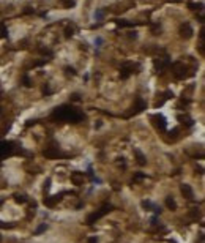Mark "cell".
<instances>
[{"label": "cell", "instance_id": "cell-1", "mask_svg": "<svg viewBox=\"0 0 205 243\" xmlns=\"http://www.w3.org/2000/svg\"><path fill=\"white\" fill-rule=\"evenodd\" d=\"M180 36L185 38V40H189V38L192 36V33H194V30H192V27L189 22H183V24L180 25Z\"/></svg>", "mask_w": 205, "mask_h": 243}, {"label": "cell", "instance_id": "cell-2", "mask_svg": "<svg viewBox=\"0 0 205 243\" xmlns=\"http://www.w3.org/2000/svg\"><path fill=\"white\" fill-rule=\"evenodd\" d=\"M186 67H185L183 63H180V62H177L175 65H174V74H175L177 79H183L185 76H186Z\"/></svg>", "mask_w": 205, "mask_h": 243}, {"label": "cell", "instance_id": "cell-3", "mask_svg": "<svg viewBox=\"0 0 205 243\" xmlns=\"http://www.w3.org/2000/svg\"><path fill=\"white\" fill-rule=\"evenodd\" d=\"M74 32H76V27L73 24H68L65 27V38H71L73 35H74Z\"/></svg>", "mask_w": 205, "mask_h": 243}, {"label": "cell", "instance_id": "cell-4", "mask_svg": "<svg viewBox=\"0 0 205 243\" xmlns=\"http://www.w3.org/2000/svg\"><path fill=\"white\" fill-rule=\"evenodd\" d=\"M181 193H183V194L186 196L188 199L192 197V191H191V188H189L188 185H183V186H181Z\"/></svg>", "mask_w": 205, "mask_h": 243}, {"label": "cell", "instance_id": "cell-5", "mask_svg": "<svg viewBox=\"0 0 205 243\" xmlns=\"http://www.w3.org/2000/svg\"><path fill=\"white\" fill-rule=\"evenodd\" d=\"M0 38H8V29L3 22H0Z\"/></svg>", "mask_w": 205, "mask_h": 243}, {"label": "cell", "instance_id": "cell-6", "mask_svg": "<svg viewBox=\"0 0 205 243\" xmlns=\"http://www.w3.org/2000/svg\"><path fill=\"white\" fill-rule=\"evenodd\" d=\"M60 2L65 8H73V6L76 5V0H60Z\"/></svg>", "mask_w": 205, "mask_h": 243}, {"label": "cell", "instance_id": "cell-7", "mask_svg": "<svg viewBox=\"0 0 205 243\" xmlns=\"http://www.w3.org/2000/svg\"><path fill=\"white\" fill-rule=\"evenodd\" d=\"M93 18L96 19V21H103L104 19V11L103 10H96L93 13Z\"/></svg>", "mask_w": 205, "mask_h": 243}, {"label": "cell", "instance_id": "cell-8", "mask_svg": "<svg viewBox=\"0 0 205 243\" xmlns=\"http://www.w3.org/2000/svg\"><path fill=\"white\" fill-rule=\"evenodd\" d=\"M129 74H131V73L128 71V69H126L125 67H122V69H120V78H122V79H128Z\"/></svg>", "mask_w": 205, "mask_h": 243}, {"label": "cell", "instance_id": "cell-9", "mask_svg": "<svg viewBox=\"0 0 205 243\" xmlns=\"http://www.w3.org/2000/svg\"><path fill=\"white\" fill-rule=\"evenodd\" d=\"M166 204H167V207L171 208V210H175V208H177V204H175V200H174L172 197H167V199H166Z\"/></svg>", "mask_w": 205, "mask_h": 243}, {"label": "cell", "instance_id": "cell-10", "mask_svg": "<svg viewBox=\"0 0 205 243\" xmlns=\"http://www.w3.org/2000/svg\"><path fill=\"white\" fill-rule=\"evenodd\" d=\"M189 8H191V10H199V11H202L204 5H202V3H189Z\"/></svg>", "mask_w": 205, "mask_h": 243}, {"label": "cell", "instance_id": "cell-11", "mask_svg": "<svg viewBox=\"0 0 205 243\" xmlns=\"http://www.w3.org/2000/svg\"><path fill=\"white\" fill-rule=\"evenodd\" d=\"M152 32H153V35H160L161 25H160V24H153V25H152Z\"/></svg>", "mask_w": 205, "mask_h": 243}, {"label": "cell", "instance_id": "cell-12", "mask_svg": "<svg viewBox=\"0 0 205 243\" xmlns=\"http://www.w3.org/2000/svg\"><path fill=\"white\" fill-rule=\"evenodd\" d=\"M134 153L137 155V161H139V163H141V164H145V158H144V155H142V153L139 152V150H136Z\"/></svg>", "mask_w": 205, "mask_h": 243}, {"label": "cell", "instance_id": "cell-13", "mask_svg": "<svg viewBox=\"0 0 205 243\" xmlns=\"http://www.w3.org/2000/svg\"><path fill=\"white\" fill-rule=\"evenodd\" d=\"M95 46H96V49H99L103 46V38L101 36H96L95 38Z\"/></svg>", "mask_w": 205, "mask_h": 243}, {"label": "cell", "instance_id": "cell-14", "mask_svg": "<svg viewBox=\"0 0 205 243\" xmlns=\"http://www.w3.org/2000/svg\"><path fill=\"white\" fill-rule=\"evenodd\" d=\"M65 71H66V74H71V76H76V69L73 67H66L65 68Z\"/></svg>", "mask_w": 205, "mask_h": 243}, {"label": "cell", "instance_id": "cell-15", "mask_svg": "<svg viewBox=\"0 0 205 243\" xmlns=\"http://www.w3.org/2000/svg\"><path fill=\"white\" fill-rule=\"evenodd\" d=\"M22 82H24V85L25 87H30V85H32V82H30V78H29V76H24V78H22Z\"/></svg>", "mask_w": 205, "mask_h": 243}, {"label": "cell", "instance_id": "cell-16", "mask_svg": "<svg viewBox=\"0 0 205 243\" xmlns=\"http://www.w3.org/2000/svg\"><path fill=\"white\" fill-rule=\"evenodd\" d=\"M71 99H73V101H80V95L79 93H73L71 95Z\"/></svg>", "mask_w": 205, "mask_h": 243}, {"label": "cell", "instance_id": "cell-17", "mask_svg": "<svg viewBox=\"0 0 205 243\" xmlns=\"http://www.w3.org/2000/svg\"><path fill=\"white\" fill-rule=\"evenodd\" d=\"M46 229V224H41L40 227H38V229H36V232H35V234H41V232H43V230Z\"/></svg>", "mask_w": 205, "mask_h": 243}, {"label": "cell", "instance_id": "cell-18", "mask_svg": "<svg viewBox=\"0 0 205 243\" xmlns=\"http://www.w3.org/2000/svg\"><path fill=\"white\" fill-rule=\"evenodd\" d=\"M16 200H17V202H25V196H16Z\"/></svg>", "mask_w": 205, "mask_h": 243}, {"label": "cell", "instance_id": "cell-19", "mask_svg": "<svg viewBox=\"0 0 205 243\" xmlns=\"http://www.w3.org/2000/svg\"><path fill=\"white\" fill-rule=\"evenodd\" d=\"M129 38H134V40H136V38H137V32H129Z\"/></svg>", "mask_w": 205, "mask_h": 243}, {"label": "cell", "instance_id": "cell-20", "mask_svg": "<svg viewBox=\"0 0 205 243\" xmlns=\"http://www.w3.org/2000/svg\"><path fill=\"white\" fill-rule=\"evenodd\" d=\"M88 243H98V240H96V238L93 237V238H90V240H88Z\"/></svg>", "mask_w": 205, "mask_h": 243}, {"label": "cell", "instance_id": "cell-21", "mask_svg": "<svg viewBox=\"0 0 205 243\" xmlns=\"http://www.w3.org/2000/svg\"><path fill=\"white\" fill-rule=\"evenodd\" d=\"M0 114H2V107H0Z\"/></svg>", "mask_w": 205, "mask_h": 243}]
</instances>
